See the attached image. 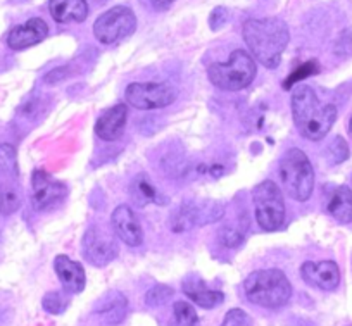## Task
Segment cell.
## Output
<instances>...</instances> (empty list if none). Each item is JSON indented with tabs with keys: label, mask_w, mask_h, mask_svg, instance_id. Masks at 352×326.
Returning a JSON list of instances; mask_svg holds the SVG:
<instances>
[{
	"label": "cell",
	"mask_w": 352,
	"mask_h": 326,
	"mask_svg": "<svg viewBox=\"0 0 352 326\" xmlns=\"http://www.w3.org/2000/svg\"><path fill=\"white\" fill-rule=\"evenodd\" d=\"M81 252L92 266L102 268L116 259L120 247L113 235L104 232L99 226H92L85 232L81 240Z\"/></svg>",
	"instance_id": "30bf717a"
},
{
	"label": "cell",
	"mask_w": 352,
	"mask_h": 326,
	"mask_svg": "<svg viewBox=\"0 0 352 326\" xmlns=\"http://www.w3.org/2000/svg\"><path fill=\"white\" fill-rule=\"evenodd\" d=\"M257 73L256 61L242 49L233 50L226 63H214L209 66L208 76L214 87L221 90H243L254 81Z\"/></svg>",
	"instance_id": "277c9868"
},
{
	"label": "cell",
	"mask_w": 352,
	"mask_h": 326,
	"mask_svg": "<svg viewBox=\"0 0 352 326\" xmlns=\"http://www.w3.org/2000/svg\"><path fill=\"white\" fill-rule=\"evenodd\" d=\"M327 210L340 225L352 223V190L349 186H337L327 202Z\"/></svg>",
	"instance_id": "ffe728a7"
},
{
	"label": "cell",
	"mask_w": 352,
	"mask_h": 326,
	"mask_svg": "<svg viewBox=\"0 0 352 326\" xmlns=\"http://www.w3.org/2000/svg\"><path fill=\"white\" fill-rule=\"evenodd\" d=\"M228 21V11L225 8H216L214 11L209 16V26H211L212 32H218Z\"/></svg>",
	"instance_id": "4dcf8cb0"
},
{
	"label": "cell",
	"mask_w": 352,
	"mask_h": 326,
	"mask_svg": "<svg viewBox=\"0 0 352 326\" xmlns=\"http://www.w3.org/2000/svg\"><path fill=\"white\" fill-rule=\"evenodd\" d=\"M225 216V206L216 200H185L171 216L175 233L187 232L194 226H206L219 221Z\"/></svg>",
	"instance_id": "52a82bcc"
},
{
	"label": "cell",
	"mask_w": 352,
	"mask_h": 326,
	"mask_svg": "<svg viewBox=\"0 0 352 326\" xmlns=\"http://www.w3.org/2000/svg\"><path fill=\"white\" fill-rule=\"evenodd\" d=\"M54 270L67 294H81L85 290L87 274L80 263L69 259L67 256H57L54 259Z\"/></svg>",
	"instance_id": "e0dca14e"
},
{
	"label": "cell",
	"mask_w": 352,
	"mask_h": 326,
	"mask_svg": "<svg viewBox=\"0 0 352 326\" xmlns=\"http://www.w3.org/2000/svg\"><path fill=\"white\" fill-rule=\"evenodd\" d=\"M294 123L306 140L320 142L337 120V107L333 104H323L307 85H299L292 91Z\"/></svg>",
	"instance_id": "7a4b0ae2"
},
{
	"label": "cell",
	"mask_w": 352,
	"mask_h": 326,
	"mask_svg": "<svg viewBox=\"0 0 352 326\" xmlns=\"http://www.w3.org/2000/svg\"><path fill=\"white\" fill-rule=\"evenodd\" d=\"M21 192L14 182H4L0 185V214L9 216L21 207Z\"/></svg>",
	"instance_id": "7402d4cb"
},
{
	"label": "cell",
	"mask_w": 352,
	"mask_h": 326,
	"mask_svg": "<svg viewBox=\"0 0 352 326\" xmlns=\"http://www.w3.org/2000/svg\"><path fill=\"white\" fill-rule=\"evenodd\" d=\"M175 295V290L168 285H155L151 290L145 294V304L148 307H159V305H164L169 298Z\"/></svg>",
	"instance_id": "484cf974"
},
{
	"label": "cell",
	"mask_w": 352,
	"mask_h": 326,
	"mask_svg": "<svg viewBox=\"0 0 352 326\" xmlns=\"http://www.w3.org/2000/svg\"><path fill=\"white\" fill-rule=\"evenodd\" d=\"M42 305L50 314H63L67 309V305H69V301H67V297L63 292H49L43 297Z\"/></svg>",
	"instance_id": "4316f807"
},
{
	"label": "cell",
	"mask_w": 352,
	"mask_h": 326,
	"mask_svg": "<svg viewBox=\"0 0 352 326\" xmlns=\"http://www.w3.org/2000/svg\"><path fill=\"white\" fill-rule=\"evenodd\" d=\"M280 178L290 199L306 202L313 195L314 169L300 149H290L280 161Z\"/></svg>",
	"instance_id": "5b68a950"
},
{
	"label": "cell",
	"mask_w": 352,
	"mask_h": 326,
	"mask_svg": "<svg viewBox=\"0 0 352 326\" xmlns=\"http://www.w3.org/2000/svg\"><path fill=\"white\" fill-rule=\"evenodd\" d=\"M49 11L57 23H83L88 16L87 0H50Z\"/></svg>",
	"instance_id": "d6986e66"
},
{
	"label": "cell",
	"mask_w": 352,
	"mask_h": 326,
	"mask_svg": "<svg viewBox=\"0 0 352 326\" xmlns=\"http://www.w3.org/2000/svg\"><path fill=\"white\" fill-rule=\"evenodd\" d=\"M243 40L250 54L264 67L275 69L289 45L290 33L287 23L280 18L249 19L243 23Z\"/></svg>",
	"instance_id": "6da1fadb"
},
{
	"label": "cell",
	"mask_w": 352,
	"mask_h": 326,
	"mask_svg": "<svg viewBox=\"0 0 352 326\" xmlns=\"http://www.w3.org/2000/svg\"><path fill=\"white\" fill-rule=\"evenodd\" d=\"M67 195L63 182L52 178L43 169H36L32 176V202L35 210H49L59 206Z\"/></svg>",
	"instance_id": "8fae6325"
},
{
	"label": "cell",
	"mask_w": 352,
	"mask_h": 326,
	"mask_svg": "<svg viewBox=\"0 0 352 326\" xmlns=\"http://www.w3.org/2000/svg\"><path fill=\"white\" fill-rule=\"evenodd\" d=\"M124 97L135 109L152 111L171 105L178 97V91L169 83H131L124 91Z\"/></svg>",
	"instance_id": "9c48e42d"
},
{
	"label": "cell",
	"mask_w": 352,
	"mask_h": 326,
	"mask_svg": "<svg viewBox=\"0 0 352 326\" xmlns=\"http://www.w3.org/2000/svg\"><path fill=\"white\" fill-rule=\"evenodd\" d=\"M168 326H199V314L188 302L178 301L173 305V316Z\"/></svg>",
	"instance_id": "603a6c76"
},
{
	"label": "cell",
	"mask_w": 352,
	"mask_h": 326,
	"mask_svg": "<svg viewBox=\"0 0 352 326\" xmlns=\"http://www.w3.org/2000/svg\"><path fill=\"white\" fill-rule=\"evenodd\" d=\"M94 312H96L106 325H120L128 314V301L126 297H124V294H121V292L109 290L96 302Z\"/></svg>",
	"instance_id": "ac0fdd59"
},
{
	"label": "cell",
	"mask_w": 352,
	"mask_h": 326,
	"mask_svg": "<svg viewBox=\"0 0 352 326\" xmlns=\"http://www.w3.org/2000/svg\"><path fill=\"white\" fill-rule=\"evenodd\" d=\"M137 30V16L124 6H116L97 18L94 23V36L104 45H111L126 39Z\"/></svg>",
	"instance_id": "ba28073f"
},
{
	"label": "cell",
	"mask_w": 352,
	"mask_h": 326,
	"mask_svg": "<svg viewBox=\"0 0 352 326\" xmlns=\"http://www.w3.org/2000/svg\"><path fill=\"white\" fill-rule=\"evenodd\" d=\"M182 288H184V294L192 302H195V304L204 309H214L218 305H221L223 301H225V294L223 292L209 288L206 285V281L195 273H190L185 278L184 283H182Z\"/></svg>",
	"instance_id": "9a60e30c"
},
{
	"label": "cell",
	"mask_w": 352,
	"mask_h": 326,
	"mask_svg": "<svg viewBox=\"0 0 352 326\" xmlns=\"http://www.w3.org/2000/svg\"><path fill=\"white\" fill-rule=\"evenodd\" d=\"M327 155L330 164H342L344 161H347L349 157L347 142H345L342 137H335L333 140H331V144L328 145Z\"/></svg>",
	"instance_id": "f1b7e54d"
},
{
	"label": "cell",
	"mask_w": 352,
	"mask_h": 326,
	"mask_svg": "<svg viewBox=\"0 0 352 326\" xmlns=\"http://www.w3.org/2000/svg\"><path fill=\"white\" fill-rule=\"evenodd\" d=\"M173 2H176V0H148V4H151L155 11H164V9H168Z\"/></svg>",
	"instance_id": "d6a6232c"
},
{
	"label": "cell",
	"mask_w": 352,
	"mask_h": 326,
	"mask_svg": "<svg viewBox=\"0 0 352 326\" xmlns=\"http://www.w3.org/2000/svg\"><path fill=\"white\" fill-rule=\"evenodd\" d=\"M131 192H133V199L137 200L138 206H145V204H151V202L159 204V206L166 204L164 197L157 192V188L152 185V182L145 175L137 176V180L133 182V188H131Z\"/></svg>",
	"instance_id": "44dd1931"
},
{
	"label": "cell",
	"mask_w": 352,
	"mask_h": 326,
	"mask_svg": "<svg viewBox=\"0 0 352 326\" xmlns=\"http://www.w3.org/2000/svg\"><path fill=\"white\" fill-rule=\"evenodd\" d=\"M349 128H351V133H352V116H351V121H349Z\"/></svg>",
	"instance_id": "836d02e7"
},
{
	"label": "cell",
	"mask_w": 352,
	"mask_h": 326,
	"mask_svg": "<svg viewBox=\"0 0 352 326\" xmlns=\"http://www.w3.org/2000/svg\"><path fill=\"white\" fill-rule=\"evenodd\" d=\"M43 107L42 104V98H32L30 102H26V104H23L21 107V113L25 114L28 120H38L40 118V109Z\"/></svg>",
	"instance_id": "1f68e13d"
},
{
	"label": "cell",
	"mask_w": 352,
	"mask_h": 326,
	"mask_svg": "<svg viewBox=\"0 0 352 326\" xmlns=\"http://www.w3.org/2000/svg\"><path fill=\"white\" fill-rule=\"evenodd\" d=\"M113 232L118 239L128 247H138L144 242V230H142L138 217L135 216L133 209L128 206H120L114 209L111 216Z\"/></svg>",
	"instance_id": "7c38bea8"
},
{
	"label": "cell",
	"mask_w": 352,
	"mask_h": 326,
	"mask_svg": "<svg viewBox=\"0 0 352 326\" xmlns=\"http://www.w3.org/2000/svg\"><path fill=\"white\" fill-rule=\"evenodd\" d=\"M318 71H320V66H318L316 61H307V63L300 64L299 67H296V69H294V73L290 74V76L287 78L285 83H283V88H292L294 85L299 83V81H302L304 78L313 76V74H316Z\"/></svg>",
	"instance_id": "83f0119b"
},
{
	"label": "cell",
	"mask_w": 352,
	"mask_h": 326,
	"mask_svg": "<svg viewBox=\"0 0 352 326\" xmlns=\"http://www.w3.org/2000/svg\"><path fill=\"white\" fill-rule=\"evenodd\" d=\"M256 221L264 232H275L285 223V200L272 180H264L252 190Z\"/></svg>",
	"instance_id": "8992f818"
},
{
	"label": "cell",
	"mask_w": 352,
	"mask_h": 326,
	"mask_svg": "<svg viewBox=\"0 0 352 326\" xmlns=\"http://www.w3.org/2000/svg\"><path fill=\"white\" fill-rule=\"evenodd\" d=\"M18 176V155L12 145H0V178L6 182H14Z\"/></svg>",
	"instance_id": "cb8c5ba5"
},
{
	"label": "cell",
	"mask_w": 352,
	"mask_h": 326,
	"mask_svg": "<svg viewBox=\"0 0 352 326\" xmlns=\"http://www.w3.org/2000/svg\"><path fill=\"white\" fill-rule=\"evenodd\" d=\"M128 109L126 105L118 104L107 109L106 113L100 114V118L96 123V133L100 140L116 142L123 135L124 124H126Z\"/></svg>",
	"instance_id": "2e32d148"
},
{
	"label": "cell",
	"mask_w": 352,
	"mask_h": 326,
	"mask_svg": "<svg viewBox=\"0 0 352 326\" xmlns=\"http://www.w3.org/2000/svg\"><path fill=\"white\" fill-rule=\"evenodd\" d=\"M245 235H247V219L245 221H243V219H240L239 225H228L223 228L221 240L226 247H230V249H235V247H239L240 243H243Z\"/></svg>",
	"instance_id": "d4e9b609"
},
{
	"label": "cell",
	"mask_w": 352,
	"mask_h": 326,
	"mask_svg": "<svg viewBox=\"0 0 352 326\" xmlns=\"http://www.w3.org/2000/svg\"><path fill=\"white\" fill-rule=\"evenodd\" d=\"M245 298L266 309L283 307L292 297V285L282 270L254 271L243 281Z\"/></svg>",
	"instance_id": "3957f363"
},
{
	"label": "cell",
	"mask_w": 352,
	"mask_h": 326,
	"mask_svg": "<svg viewBox=\"0 0 352 326\" xmlns=\"http://www.w3.org/2000/svg\"><path fill=\"white\" fill-rule=\"evenodd\" d=\"M221 326H252V319L242 309H230L223 319Z\"/></svg>",
	"instance_id": "f546056e"
},
{
	"label": "cell",
	"mask_w": 352,
	"mask_h": 326,
	"mask_svg": "<svg viewBox=\"0 0 352 326\" xmlns=\"http://www.w3.org/2000/svg\"><path fill=\"white\" fill-rule=\"evenodd\" d=\"M300 276L307 285L320 290L331 292L340 283V270L333 261H320V263H307L300 268Z\"/></svg>",
	"instance_id": "4fadbf2b"
},
{
	"label": "cell",
	"mask_w": 352,
	"mask_h": 326,
	"mask_svg": "<svg viewBox=\"0 0 352 326\" xmlns=\"http://www.w3.org/2000/svg\"><path fill=\"white\" fill-rule=\"evenodd\" d=\"M47 35H49V26H47V23L40 18H32L25 25H19L11 30V33L8 36V45L12 50L28 49V47L43 42Z\"/></svg>",
	"instance_id": "5bb4252c"
}]
</instances>
